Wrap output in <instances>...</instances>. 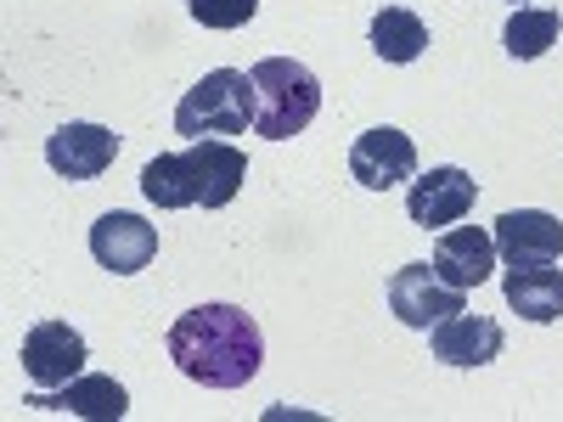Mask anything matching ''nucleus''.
I'll return each instance as SVG.
<instances>
[{"label":"nucleus","mask_w":563,"mask_h":422,"mask_svg":"<svg viewBox=\"0 0 563 422\" xmlns=\"http://www.w3.org/2000/svg\"><path fill=\"white\" fill-rule=\"evenodd\" d=\"M169 360L203 389H243L265 360L260 321L238 304H198L169 326Z\"/></svg>","instance_id":"f257e3e1"},{"label":"nucleus","mask_w":563,"mask_h":422,"mask_svg":"<svg viewBox=\"0 0 563 422\" xmlns=\"http://www.w3.org/2000/svg\"><path fill=\"white\" fill-rule=\"evenodd\" d=\"M254 79V135L288 141L321 113V79L294 57H265L249 68Z\"/></svg>","instance_id":"f03ea898"},{"label":"nucleus","mask_w":563,"mask_h":422,"mask_svg":"<svg viewBox=\"0 0 563 422\" xmlns=\"http://www.w3.org/2000/svg\"><path fill=\"white\" fill-rule=\"evenodd\" d=\"M249 124H254V79L238 74V68L203 74L175 108V135H186V141L249 135Z\"/></svg>","instance_id":"7ed1b4c3"},{"label":"nucleus","mask_w":563,"mask_h":422,"mask_svg":"<svg viewBox=\"0 0 563 422\" xmlns=\"http://www.w3.org/2000/svg\"><path fill=\"white\" fill-rule=\"evenodd\" d=\"M389 310L406 326H417V333H429V326H440L445 315H462V288L440 281L434 265H400L389 276Z\"/></svg>","instance_id":"20e7f679"},{"label":"nucleus","mask_w":563,"mask_h":422,"mask_svg":"<svg viewBox=\"0 0 563 422\" xmlns=\"http://www.w3.org/2000/svg\"><path fill=\"white\" fill-rule=\"evenodd\" d=\"M85 360H90V349L68 321H34L23 333V371L34 389H63L68 378L85 371Z\"/></svg>","instance_id":"39448f33"},{"label":"nucleus","mask_w":563,"mask_h":422,"mask_svg":"<svg viewBox=\"0 0 563 422\" xmlns=\"http://www.w3.org/2000/svg\"><path fill=\"white\" fill-rule=\"evenodd\" d=\"M180 164H186V180H192V203H203V209H225L249 180L243 147H231V141H220V135L192 141V147L180 153Z\"/></svg>","instance_id":"423d86ee"},{"label":"nucleus","mask_w":563,"mask_h":422,"mask_svg":"<svg viewBox=\"0 0 563 422\" xmlns=\"http://www.w3.org/2000/svg\"><path fill=\"white\" fill-rule=\"evenodd\" d=\"M90 254H97V265L113 270V276H135V270H147L158 259V225L113 209V214H102L97 225H90Z\"/></svg>","instance_id":"0eeeda50"},{"label":"nucleus","mask_w":563,"mask_h":422,"mask_svg":"<svg viewBox=\"0 0 563 422\" xmlns=\"http://www.w3.org/2000/svg\"><path fill=\"white\" fill-rule=\"evenodd\" d=\"M350 175L366 186V192H389V186L411 180L417 175V147H411V135L406 130H366L355 135V147H350Z\"/></svg>","instance_id":"6e6552de"},{"label":"nucleus","mask_w":563,"mask_h":422,"mask_svg":"<svg viewBox=\"0 0 563 422\" xmlns=\"http://www.w3.org/2000/svg\"><path fill=\"white\" fill-rule=\"evenodd\" d=\"M474 198H479L474 175L456 169V164H440V169H429L422 180H411L406 214H411V225H422V231H440V225H456L467 209H474Z\"/></svg>","instance_id":"1a4fd4ad"},{"label":"nucleus","mask_w":563,"mask_h":422,"mask_svg":"<svg viewBox=\"0 0 563 422\" xmlns=\"http://www.w3.org/2000/svg\"><path fill=\"white\" fill-rule=\"evenodd\" d=\"M490 237L507 265H558L563 259V220L547 209H507Z\"/></svg>","instance_id":"9d476101"},{"label":"nucleus","mask_w":563,"mask_h":422,"mask_svg":"<svg viewBox=\"0 0 563 422\" xmlns=\"http://www.w3.org/2000/svg\"><path fill=\"white\" fill-rule=\"evenodd\" d=\"M29 406L34 411H68V417H85V422H119L130 411V395H124L119 378H108V371H79L63 389H34Z\"/></svg>","instance_id":"9b49d317"},{"label":"nucleus","mask_w":563,"mask_h":422,"mask_svg":"<svg viewBox=\"0 0 563 422\" xmlns=\"http://www.w3.org/2000/svg\"><path fill=\"white\" fill-rule=\"evenodd\" d=\"M119 158V135L102 124H63L52 141H45V164H52L63 180H97L108 175Z\"/></svg>","instance_id":"f8f14e48"},{"label":"nucleus","mask_w":563,"mask_h":422,"mask_svg":"<svg viewBox=\"0 0 563 422\" xmlns=\"http://www.w3.org/2000/svg\"><path fill=\"white\" fill-rule=\"evenodd\" d=\"M434 270H440V281H451V288L474 293L479 281L496 270V237H490L485 225H456V231H445V237L434 243Z\"/></svg>","instance_id":"ddd939ff"},{"label":"nucleus","mask_w":563,"mask_h":422,"mask_svg":"<svg viewBox=\"0 0 563 422\" xmlns=\"http://www.w3.org/2000/svg\"><path fill=\"white\" fill-rule=\"evenodd\" d=\"M501 355V326L490 315H445L434 326V360L445 366H490Z\"/></svg>","instance_id":"4468645a"},{"label":"nucleus","mask_w":563,"mask_h":422,"mask_svg":"<svg viewBox=\"0 0 563 422\" xmlns=\"http://www.w3.org/2000/svg\"><path fill=\"white\" fill-rule=\"evenodd\" d=\"M501 293L525 321L547 326V321L563 315V270H552V265H507Z\"/></svg>","instance_id":"2eb2a0df"},{"label":"nucleus","mask_w":563,"mask_h":422,"mask_svg":"<svg viewBox=\"0 0 563 422\" xmlns=\"http://www.w3.org/2000/svg\"><path fill=\"white\" fill-rule=\"evenodd\" d=\"M366 40H372V52H378L384 63L406 68V63H417L422 52H429V23H422L411 7H384L378 18H372Z\"/></svg>","instance_id":"dca6fc26"},{"label":"nucleus","mask_w":563,"mask_h":422,"mask_svg":"<svg viewBox=\"0 0 563 422\" xmlns=\"http://www.w3.org/2000/svg\"><path fill=\"white\" fill-rule=\"evenodd\" d=\"M558 29H563L558 7H519L507 18V29H501V45H507L512 63H536V57H547L558 45Z\"/></svg>","instance_id":"f3484780"},{"label":"nucleus","mask_w":563,"mask_h":422,"mask_svg":"<svg viewBox=\"0 0 563 422\" xmlns=\"http://www.w3.org/2000/svg\"><path fill=\"white\" fill-rule=\"evenodd\" d=\"M186 12L203 29H243L260 12V0H186Z\"/></svg>","instance_id":"a211bd4d"},{"label":"nucleus","mask_w":563,"mask_h":422,"mask_svg":"<svg viewBox=\"0 0 563 422\" xmlns=\"http://www.w3.org/2000/svg\"><path fill=\"white\" fill-rule=\"evenodd\" d=\"M512 7H525V0H512Z\"/></svg>","instance_id":"6ab92c4d"}]
</instances>
